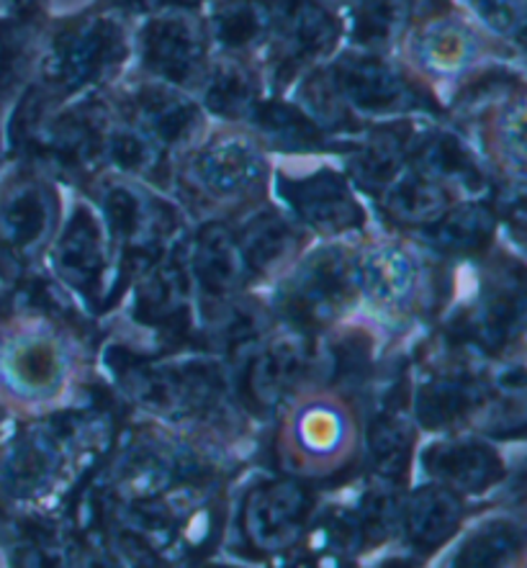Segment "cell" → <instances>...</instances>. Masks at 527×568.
<instances>
[{
    "label": "cell",
    "mask_w": 527,
    "mask_h": 568,
    "mask_svg": "<svg viewBox=\"0 0 527 568\" xmlns=\"http://www.w3.org/2000/svg\"><path fill=\"white\" fill-rule=\"evenodd\" d=\"M355 267L339 250H320L298 267L278 296L281 312L296 327H324L337 320L355 294Z\"/></svg>",
    "instance_id": "1"
},
{
    "label": "cell",
    "mask_w": 527,
    "mask_h": 568,
    "mask_svg": "<svg viewBox=\"0 0 527 568\" xmlns=\"http://www.w3.org/2000/svg\"><path fill=\"white\" fill-rule=\"evenodd\" d=\"M126 54V42L113 21L95 19L78 23L57 37L47 60V78L54 85L75 88L99 83Z\"/></svg>",
    "instance_id": "2"
},
{
    "label": "cell",
    "mask_w": 527,
    "mask_h": 568,
    "mask_svg": "<svg viewBox=\"0 0 527 568\" xmlns=\"http://www.w3.org/2000/svg\"><path fill=\"white\" fill-rule=\"evenodd\" d=\"M314 501L296 481H273L247 501L245 530L261 550H283L296 542L310 523Z\"/></svg>",
    "instance_id": "3"
},
{
    "label": "cell",
    "mask_w": 527,
    "mask_h": 568,
    "mask_svg": "<svg viewBox=\"0 0 527 568\" xmlns=\"http://www.w3.org/2000/svg\"><path fill=\"white\" fill-rule=\"evenodd\" d=\"M278 191L298 219L320 232H345L363 224V214L347 191V183L332 170H320L296 181L283 178Z\"/></svg>",
    "instance_id": "4"
},
{
    "label": "cell",
    "mask_w": 527,
    "mask_h": 568,
    "mask_svg": "<svg viewBox=\"0 0 527 568\" xmlns=\"http://www.w3.org/2000/svg\"><path fill=\"white\" fill-rule=\"evenodd\" d=\"M144 64L173 85H191L204 70V44L199 29L183 19L152 21L142 31Z\"/></svg>",
    "instance_id": "5"
},
{
    "label": "cell",
    "mask_w": 527,
    "mask_h": 568,
    "mask_svg": "<svg viewBox=\"0 0 527 568\" xmlns=\"http://www.w3.org/2000/svg\"><path fill=\"white\" fill-rule=\"evenodd\" d=\"M278 27V62L298 70L335 44L337 23L316 0H281L273 16Z\"/></svg>",
    "instance_id": "6"
},
{
    "label": "cell",
    "mask_w": 527,
    "mask_h": 568,
    "mask_svg": "<svg viewBox=\"0 0 527 568\" xmlns=\"http://www.w3.org/2000/svg\"><path fill=\"white\" fill-rule=\"evenodd\" d=\"M422 464L445 489L464 494L486 491L505 474L497 453L478 440L437 443L425 453Z\"/></svg>",
    "instance_id": "7"
},
{
    "label": "cell",
    "mask_w": 527,
    "mask_h": 568,
    "mask_svg": "<svg viewBox=\"0 0 527 568\" xmlns=\"http://www.w3.org/2000/svg\"><path fill=\"white\" fill-rule=\"evenodd\" d=\"M339 99L361 111H396L417 103V95L386 64L366 57H345L335 68Z\"/></svg>",
    "instance_id": "8"
},
{
    "label": "cell",
    "mask_w": 527,
    "mask_h": 568,
    "mask_svg": "<svg viewBox=\"0 0 527 568\" xmlns=\"http://www.w3.org/2000/svg\"><path fill=\"white\" fill-rule=\"evenodd\" d=\"M294 453L298 464L310 466H335L345 458L351 445V417L332 402H312L296 414L294 427Z\"/></svg>",
    "instance_id": "9"
},
{
    "label": "cell",
    "mask_w": 527,
    "mask_h": 568,
    "mask_svg": "<svg viewBox=\"0 0 527 568\" xmlns=\"http://www.w3.org/2000/svg\"><path fill=\"white\" fill-rule=\"evenodd\" d=\"M196 178L216 199L240 196L263 178V160L245 142H219L196 160Z\"/></svg>",
    "instance_id": "10"
},
{
    "label": "cell",
    "mask_w": 527,
    "mask_h": 568,
    "mask_svg": "<svg viewBox=\"0 0 527 568\" xmlns=\"http://www.w3.org/2000/svg\"><path fill=\"white\" fill-rule=\"evenodd\" d=\"M464 505L445 486H427L417 491L404 507V527L412 546L419 550H435L458 530Z\"/></svg>",
    "instance_id": "11"
},
{
    "label": "cell",
    "mask_w": 527,
    "mask_h": 568,
    "mask_svg": "<svg viewBox=\"0 0 527 568\" xmlns=\"http://www.w3.org/2000/svg\"><path fill=\"white\" fill-rule=\"evenodd\" d=\"M134 111L144 132L162 144L189 142L201 126V113L191 101L170 88H142L134 95Z\"/></svg>",
    "instance_id": "12"
},
{
    "label": "cell",
    "mask_w": 527,
    "mask_h": 568,
    "mask_svg": "<svg viewBox=\"0 0 527 568\" xmlns=\"http://www.w3.org/2000/svg\"><path fill=\"white\" fill-rule=\"evenodd\" d=\"M306 368V351L296 337H281L255 355L250 368V392L261 407H273L298 384Z\"/></svg>",
    "instance_id": "13"
},
{
    "label": "cell",
    "mask_w": 527,
    "mask_h": 568,
    "mask_svg": "<svg viewBox=\"0 0 527 568\" xmlns=\"http://www.w3.org/2000/svg\"><path fill=\"white\" fill-rule=\"evenodd\" d=\"M193 271H196L199 286L211 298H226L237 288L242 275V255L226 226L209 224L199 232Z\"/></svg>",
    "instance_id": "14"
},
{
    "label": "cell",
    "mask_w": 527,
    "mask_h": 568,
    "mask_svg": "<svg viewBox=\"0 0 527 568\" xmlns=\"http://www.w3.org/2000/svg\"><path fill=\"white\" fill-rule=\"evenodd\" d=\"M484 402V386L464 373H445L427 381L417 396V414L425 427H448L466 419Z\"/></svg>",
    "instance_id": "15"
},
{
    "label": "cell",
    "mask_w": 527,
    "mask_h": 568,
    "mask_svg": "<svg viewBox=\"0 0 527 568\" xmlns=\"http://www.w3.org/2000/svg\"><path fill=\"white\" fill-rule=\"evenodd\" d=\"M57 267L72 286L91 288L103 271V242L95 216L88 209H78L75 216L57 245Z\"/></svg>",
    "instance_id": "16"
},
{
    "label": "cell",
    "mask_w": 527,
    "mask_h": 568,
    "mask_svg": "<svg viewBox=\"0 0 527 568\" xmlns=\"http://www.w3.org/2000/svg\"><path fill=\"white\" fill-rule=\"evenodd\" d=\"M361 286H366L381 304H399L415 288V263L399 247H376L361 257L358 271Z\"/></svg>",
    "instance_id": "17"
},
{
    "label": "cell",
    "mask_w": 527,
    "mask_h": 568,
    "mask_svg": "<svg viewBox=\"0 0 527 568\" xmlns=\"http://www.w3.org/2000/svg\"><path fill=\"white\" fill-rule=\"evenodd\" d=\"M242 263L255 273H267L275 265L283 263V257L291 255L296 247V234L273 211H263L255 219H250L245 230L237 240Z\"/></svg>",
    "instance_id": "18"
},
{
    "label": "cell",
    "mask_w": 527,
    "mask_h": 568,
    "mask_svg": "<svg viewBox=\"0 0 527 568\" xmlns=\"http://www.w3.org/2000/svg\"><path fill=\"white\" fill-rule=\"evenodd\" d=\"M448 196L433 178L417 170L402 173L386 185V209L404 224H433L445 214Z\"/></svg>",
    "instance_id": "19"
},
{
    "label": "cell",
    "mask_w": 527,
    "mask_h": 568,
    "mask_svg": "<svg viewBox=\"0 0 527 568\" xmlns=\"http://www.w3.org/2000/svg\"><path fill=\"white\" fill-rule=\"evenodd\" d=\"M275 8L271 0H226L214 16V39L226 50H247L263 42L273 27Z\"/></svg>",
    "instance_id": "20"
},
{
    "label": "cell",
    "mask_w": 527,
    "mask_h": 568,
    "mask_svg": "<svg viewBox=\"0 0 527 568\" xmlns=\"http://www.w3.org/2000/svg\"><path fill=\"white\" fill-rule=\"evenodd\" d=\"M525 320V302L520 291H499L486 298L472 322L468 332L489 351H499L509 343V337L517 335Z\"/></svg>",
    "instance_id": "21"
},
{
    "label": "cell",
    "mask_w": 527,
    "mask_h": 568,
    "mask_svg": "<svg viewBox=\"0 0 527 568\" xmlns=\"http://www.w3.org/2000/svg\"><path fill=\"white\" fill-rule=\"evenodd\" d=\"M494 216L482 206H460L437 216L429 230V240L448 253H476L489 242Z\"/></svg>",
    "instance_id": "22"
},
{
    "label": "cell",
    "mask_w": 527,
    "mask_h": 568,
    "mask_svg": "<svg viewBox=\"0 0 527 568\" xmlns=\"http://www.w3.org/2000/svg\"><path fill=\"white\" fill-rule=\"evenodd\" d=\"M255 124L261 134L275 148L283 150H316L322 148L324 136L302 111L286 103L255 105Z\"/></svg>",
    "instance_id": "23"
},
{
    "label": "cell",
    "mask_w": 527,
    "mask_h": 568,
    "mask_svg": "<svg viewBox=\"0 0 527 568\" xmlns=\"http://www.w3.org/2000/svg\"><path fill=\"white\" fill-rule=\"evenodd\" d=\"M255 80L237 62H224L214 70L206 85V103L222 116L237 119L255 109Z\"/></svg>",
    "instance_id": "24"
},
{
    "label": "cell",
    "mask_w": 527,
    "mask_h": 568,
    "mask_svg": "<svg viewBox=\"0 0 527 568\" xmlns=\"http://www.w3.org/2000/svg\"><path fill=\"white\" fill-rule=\"evenodd\" d=\"M52 222L54 206L50 193L42 189H27L13 199L11 209H8L6 230L8 237H11L16 245L31 247L50 234Z\"/></svg>",
    "instance_id": "25"
},
{
    "label": "cell",
    "mask_w": 527,
    "mask_h": 568,
    "mask_svg": "<svg viewBox=\"0 0 527 568\" xmlns=\"http://www.w3.org/2000/svg\"><path fill=\"white\" fill-rule=\"evenodd\" d=\"M368 453L378 476H402L412 453V429L396 417L376 419L368 429Z\"/></svg>",
    "instance_id": "26"
},
{
    "label": "cell",
    "mask_w": 527,
    "mask_h": 568,
    "mask_svg": "<svg viewBox=\"0 0 527 568\" xmlns=\"http://www.w3.org/2000/svg\"><path fill=\"white\" fill-rule=\"evenodd\" d=\"M422 158H425L429 173L440 175L443 181L460 183L468 191L484 189L482 170H478V165L456 136L440 134L435 140H429L427 148H422Z\"/></svg>",
    "instance_id": "27"
},
{
    "label": "cell",
    "mask_w": 527,
    "mask_h": 568,
    "mask_svg": "<svg viewBox=\"0 0 527 568\" xmlns=\"http://www.w3.org/2000/svg\"><path fill=\"white\" fill-rule=\"evenodd\" d=\"M523 532L513 523H489L476 530L460 548V566H499L520 554Z\"/></svg>",
    "instance_id": "28"
},
{
    "label": "cell",
    "mask_w": 527,
    "mask_h": 568,
    "mask_svg": "<svg viewBox=\"0 0 527 568\" xmlns=\"http://www.w3.org/2000/svg\"><path fill=\"white\" fill-rule=\"evenodd\" d=\"M13 373L21 386L31 388V392H47L60 378V355L50 343H34L19 351Z\"/></svg>",
    "instance_id": "29"
},
{
    "label": "cell",
    "mask_w": 527,
    "mask_h": 568,
    "mask_svg": "<svg viewBox=\"0 0 527 568\" xmlns=\"http://www.w3.org/2000/svg\"><path fill=\"white\" fill-rule=\"evenodd\" d=\"M371 363V343L361 332H347L330 347V373L335 384H355L366 376Z\"/></svg>",
    "instance_id": "30"
},
{
    "label": "cell",
    "mask_w": 527,
    "mask_h": 568,
    "mask_svg": "<svg viewBox=\"0 0 527 568\" xmlns=\"http://www.w3.org/2000/svg\"><path fill=\"white\" fill-rule=\"evenodd\" d=\"M399 160L402 142L384 134L361 152L358 162H355V173H358L361 183L373 185V189H384V185L392 183L396 170H399Z\"/></svg>",
    "instance_id": "31"
},
{
    "label": "cell",
    "mask_w": 527,
    "mask_h": 568,
    "mask_svg": "<svg viewBox=\"0 0 527 568\" xmlns=\"http://www.w3.org/2000/svg\"><path fill=\"white\" fill-rule=\"evenodd\" d=\"M57 468V453L52 440H31L16 453L13 460V476L16 484L27 486V489H37L39 484L50 481V476Z\"/></svg>",
    "instance_id": "32"
},
{
    "label": "cell",
    "mask_w": 527,
    "mask_h": 568,
    "mask_svg": "<svg viewBox=\"0 0 527 568\" xmlns=\"http://www.w3.org/2000/svg\"><path fill=\"white\" fill-rule=\"evenodd\" d=\"M103 150L124 170H148L158 158L148 136L132 132V129H116V132H111Z\"/></svg>",
    "instance_id": "33"
},
{
    "label": "cell",
    "mask_w": 527,
    "mask_h": 568,
    "mask_svg": "<svg viewBox=\"0 0 527 568\" xmlns=\"http://www.w3.org/2000/svg\"><path fill=\"white\" fill-rule=\"evenodd\" d=\"M468 54H472L468 37L464 31L453 27L433 31L425 42V57L429 68H437V70H456L460 68V62L468 60Z\"/></svg>",
    "instance_id": "34"
},
{
    "label": "cell",
    "mask_w": 527,
    "mask_h": 568,
    "mask_svg": "<svg viewBox=\"0 0 527 568\" xmlns=\"http://www.w3.org/2000/svg\"><path fill=\"white\" fill-rule=\"evenodd\" d=\"M103 211H105V219H109V224L113 230V237L129 240L140 232L142 204L129 189H121L119 185V189H111L109 193H105Z\"/></svg>",
    "instance_id": "35"
},
{
    "label": "cell",
    "mask_w": 527,
    "mask_h": 568,
    "mask_svg": "<svg viewBox=\"0 0 527 568\" xmlns=\"http://www.w3.org/2000/svg\"><path fill=\"white\" fill-rule=\"evenodd\" d=\"M396 523V501L392 494L384 491H371L366 499L361 501V515L355 519L358 525L361 540L363 538H373L381 540L392 532V527Z\"/></svg>",
    "instance_id": "36"
},
{
    "label": "cell",
    "mask_w": 527,
    "mask_h": 568,
    "mask_svg": "<svg viewBox=\"0 0 527 568\" xmlns=\"http://www.w3.org/2000/svg\"><path fill=\"white\" fill-rule=\"evenodd\" d=\"M124 3L132 6H150V8H162V6H196L201 0H124Z\"/></svg>",
    "instance_id": "37"
},
{
    "label": "cell",
    "mask_w": 527,
    "mask_h": 568,
    "mask_svg": "<svg viewBox=\"0 0 527 568\" xmlns=\"http://www.w3.org/2000/svg\"><path fill=\"white\" fill-rule=\"evenodd\" d=\"M347 3H355V6H373V3H381V0H347Z\"/></svg>",
    "instance_id": "38"
}]
</instances>
